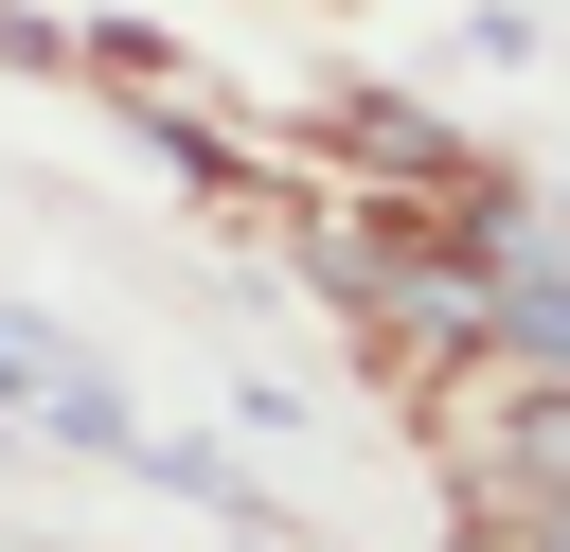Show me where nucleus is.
<instances>
[{
  "label": "nucleus",
  "mask_w": 570,
  "mask_h": 552,
  "mask_svg": "<svg viewBox=\"0 0 570 552\" xmlns=\"http://www.w3.org/2000/svg\"><path fill=\"white\" fill-rule=\"evenodd\" d=\"M0 53H36V18H18V0H0Z\"/></svg>",
  "instance_id": "obj_1"
},
{
  "label": "nucleus",
  "mask_w": 570,
  "mask_h": 552,
  "mask_svg": "<svg viewBox=\"0 0 570 552\" xmlns=\"http://www.w3.org/2000/svg\"><path fill=\"white\" fill-rule=\"evenodd\" d=\"M534 552H570V499H552V516H534Z\"/></svg>",
  "instance_id": "obj_2"
}]
</instances>
